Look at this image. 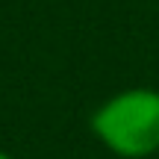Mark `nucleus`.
Returning <instances> with one entry per match:
<instances>
[{"label": "nucleus", "instance_id": "1", "mask_svg": "<svg viewBox=\"0 0 159 159\" xmlns=\"http://www.w3.org/2000/svg\"><path fill=\"white\" fill-rule=\"evenodd\" d=\"M94 136L112 153L142 159L159 150V91L130 89L106 100L91 118Z\"/></svg>", "mask_w": 159, "mask_h": 159}, {"label": "nucleus", "instance_id": "2", "mask_svg": "<svg viewBox=\"0 0 159 159\" xmlns=\"http://www.w3.org/2000/svg\"><path fill=\"white\" fill-rule=\"evenodd\" d=\"M0 159H12V156H9V153H3V150H0Z\"/></svg>", "mask_w": 159, "mask_h": 159}]
</instances>
